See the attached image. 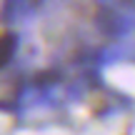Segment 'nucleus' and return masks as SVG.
I'll use <instances>...</instances> for the list:
<instances>
[{
  "instance_id": "7ed1b4c3",
  "label": "nucleus",
  "mask_w": 135,
  "mask_h": 135,
  "mask_svg": "<svg viewBox=\"0 0 135 135\" xmlns=\"http://www.w3.org/2000/svg\"><path fill=\"white\" fill-rule=\"evenodd\" d=\"M38 0H5L3 5V20L5 23H20L23 18H28L33 13Z\"/></svg>"
},
{
  "instance_id": "39448f33",
  "label": "nucleus",
  "mask_w": 135,
  "mask_h": 135,
  "mask_svg": "<svg viewBox=\"0 0 135 135\" xmlns=\"http://www.w3.org/2000/svg\"><path fill=\"white\" fill-rule=\"evenodd\" d=\"M130 3V0H100V5H105V8H118V5H125Z\"/></svg>"
},
{
  "instance_id": "f03ea898",
  "label": "nucleus",
  "mask_w": 135,
  "mask_h": 135,
  "mask_svg": "<svg viewBox=\"0 0 135 135\" xmlns=\"http://www.w3.org/2000/svg\"><path fill=\"white\" fill-rule=\"evenodd\" d=\"M103 63H120V60H135V40H115L110 48L103 50Z\"/></svg>"
},
{
  "instance_id": "20e7f679",
  "label": "nucleus",
  "mask_w": 135,
  "mask_h": 135,
  "mask_svg": "<svg viewBox=\"0 0 135 135\" xmlns=\"http://www.w3.org/2000/svg\"><path fill=\"white\" fill-rule=\"evenodd\" d=\"M18 48H20V38H18L15 33H8V35L3 38V68H8V65L15 60Z\"/></svg>"
},
{
  "instance_id": "f257e3e1",
  "label": "nucleus",
  "mask_w": 135,
  "mask_h": 135,
  "mask_svg": "<svg viewBox=\"0 0 135 135\" xmlns=\"http://www.w3.org/2000/svg\"><path fill=\"white\" fill-rule=\"evenodd\" d=\"M98 28L105 35H110V38H123L130 30H135L130 18H128V13L125 10H115V8H108L98 15Z\"/></svg>"
}]
</instances>
